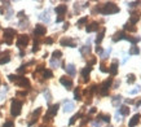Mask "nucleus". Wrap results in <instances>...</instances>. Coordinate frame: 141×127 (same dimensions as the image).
Masks as SVG:
<instances>
[{
  "instance_id": "obj_1",
  "label": "nucleus",
  "mask_w": 141,
  "mask_h": 127,
  "mask_svg": "<svg viewBox=\"0 0 141 127\" xmlns=\"http://www.w3.org/2000/svg\"><path fill=\"white\" fill-rule=\"evenodd\" d=\"M97 12L102 14H115L119 12V7L115 3H106L105 5H102L101 8H97Z\"/></svg>"
},
{
  "instance_id": "obj_2",
  "label": "nucleus",
  "mask_w": 141,
  "mask_h": 127,
  "mask_svg": "<svg viewBox=\"0 0 141 127\" xmlns=\"http://www.w3.org/2000/svg\"><path fill=\"white\" fill-rule=\"evenodd\" d=\"M21 109H22V101L13 99L12 100V105H10V114L13 117H18L21 114Z\"/></svg>"
},
{
  "instance_id": "obj_3",
  "label": "nucleus",
  "mask_w": 141,
  "mask_h": 127,
  "mask_svg": "<svg viewBox=\"0 0 141 127\" xmlns=\"http://www.w3.org/2000/svg\"><path fill=\"white\" fill-rule=\"evenodd\" d=\"M111 83H113V78H109V79H106V80L98 87V92H100L101 96H106V95L109 93V89H110V87H111Z\"/></svg>"
},
{
  "instance_id": "obj_4",
  "label": "nucleus",
  "mask_w": 141,
  "mask_h": 127,
  "mask_svg": "<svg viewBox=\"0 0 141 127\" xmlns=\"http://www.w3.org/2000/svg\"><path fill=\"white\" fill-rule=\"evenodd\" d=\"M58 108H60V105H58V104H54V105L49 106V109L47 110V114L44 115V119H43V121L46 122V123H47V122H49V121H50V118L56 115V113H57Z\"/></svg>"
},
{
  "instance_id": "obj_5",
  "label": "nucleus",
  "mask_w": 141,
  "mask_h": 127,
  "mask_svg": "<svg viewBox=\"0 0 141 127\" xmlns=\"http://www.w3.org/2000/svg\"><path fill=\"white\" fill-rule=\"evenodd\" d=\"M16 36V30L14 29H5L4 30V39H5V43L6 44H12V40L13 38Z\"/></svg>"
},
{
  "instance_id": "obj_6",
  "label": "nucleus",
  "mask_w": 141,
  "mask_h": 127,
  "mask_svg": "<svg viewBox=\"0 0 141 127\" xmlns=\"http://www.w3.org/2000/svg\"><path fill=\"white\" fill-rule=\"evenodd\" d=\"M28 42H30V39H28L27 35H20L18 39H17V47L18 48H25L28 44Z\"/></svg>"
},
{
  "instance_id": "obj_7",
  "label": "nucleus",
  "mask_w": 141,
  "mask_h": 127,
  "mask_svg": "<svg viewBox=\"0 0 141 127\" xmlns=\"http://www.w3.org/2000/svg\"><path fill=\"white\" fill-rule=\"evenodd\" d=\"M47 33V29L46 26L43 25H36L35 26V30H34V35L36 36V38H40V36H43L44 34Z\"/></svg>"
},
{
  "instance_id": "obj_8",
  "label": "nucleus",
  "mask_w": 141,
  "mask_h": 127,
  "mask_svg": "<svg viewBox=\"0 0 141 127\" xmlns=\"http://www.w3.org/2000/svg\"><path fill=\"white\" fill-rule=\"evenodd\" d=\"M60 43H61V46H64V47H71V48L76 47L75 40L71 39V38H64V39H61Z\"/></svg>"
},
{
  "instance_id": "obj_9",
  "label": "nucleus",
  "mask_w": 141,
  "mask_h": 127,
  "mask_svg": "<svg viewBox=\"0 0 141 127\" xmlns=\"http://www.w3.org/2000/svg\"><path fill=\"white\" fill-rule=\"evenodd\" d=\"M14 83H16L17 86H20V87H30V82H28V79L25 78V77H18Z\"/></svg>"
},
{
  "instance_id": "obj_10",
  "label": "nucleus",
  "mask_w": 141,
  "mask_h": 127,
  "mask_svg": "<svg viewBox=\"0 0 141 127\" xmlns=\"http://www.w3.org/2000/svg\"><path fill=\"white\" fill-rule=\"evenodd\" d=\"M42 114V108H38V109H35L34 111H32V115H31V121L28 122V126H32L36 121H38V118H39V115Z\"/></svg>"
},
{
  "instance_id": "obj_11",
  "label": "nucleus",
  "mask_w": 141,
  "mask_h": 127,
  "mask_svg": "<svg viewBox=\"0 0 141 127\" xmlns=\"http://www.w3.org/2000/svg\"><path fill=\"white\" fill-rule=\"evenodd\" d=\"M92 71V68H91V66H86V68L83 69V70H82V78H83V80L84 82H88V79H90V73Z\"/></svg>"
},
{
  "instance_id": "obj_12",
  "label": "nucleus",
  "mask_w": 141,
  "mask_h": 127,
  "mask_svg": "<svg viewBox=\"0 0 141 127\" xmlns=\"http://www.w3.org/2000/svg\"><path fill=\"white\" fill-rule=\"evenodd\" d=\"M98 22L97 21H93V22H91L90 25H87V27H86V31L87 33H93V31H97L98 30Z\"/></svg>"
},
{
  "instance_id": "obj_13",
  "label": "nucleus",
  "mask_w": 141,
  "mask_h": 127,
  "mask_svg": "<svg viewBox=\"0 0 141 127\" xmlns=\"http://www.w3.org/2000/svg\"><path fill=\"white\" fill-rule=\"evenodd\" d=\"M60 83L64 84L68 89H70L72 87V80H71V78H68V77H61L60 78Z\"/></svg>"
},
{
  "instance_id": "obj_14",
  "label": "nucleus",
  "mask_w": 141,
  "mask_h": 127,
  "mask_svg": "<svg viewBox=\"0 0 141 127\" xmlns=\"http://www.w3.org/2000/svg\"><path fill=\"white\" fill-rule=\"evenodd\" d=\"M140 18H141V12H133L130 17V24L132 25L137 24V21H140Z\"/></svg>"
},
{
  "instance_id": "obj_15",
  "label": "nucleus",
  "mask_w": 141,
  "mask_h": 127,
  "mask_svg": "<svg viewBox=\"0 0 141 127\" xmlns=\"http://www.w3.org/2000/svg\"><path fill=\"white\" fill-rule=\"evenodd\" d=\"M140 119H141V114H135V115H133L131 119H130V122H128V126L130 127H135L138 122H140Z\"/></svg>"
},
{
  "instance_id": "obj_16",
  "label": "nucleus",
  "mask_w": 141,
  "mask_h": 127,
  "mask_svg": "<svg viewBox=\"0 0 141 127\" xmlns=\"http://www.w3.org/2000/svg\"><path fill=\"white\" fill-rule=\"evenodd\" d=\"M66 11H68V7H66L65 4H61V5H57L54 8V12L58 14V16H64V14L66 13Z\"/></svg>"
},
{
  "instance_id": "obj_17",
  "label": "nucleus",
  "mask_w": 141,
  "mask_h": 127,
  "mask_svg": "<svg viewBox=\"0 0 141 127\" xmlns=\"http://www.w3.org/2000/svg\"><path fill=\"white\" fill-rule=\"evenodd\" d=\"M109 73L111 74V75H116V73H118V60H114V61L111 62L110 68H109Z\"/></svg>"
},
{
  "instance_id": "obj_18",
  "label": "nucleus",
  "mask_w": 141,
  "mask_h": 127,
  "mask_svg": "<svg viewBox=\"0 0 141 127\" xmlns=\"http://www.w3.org/2000/svg\"><path fill=\"white\" fill-rule=\"evenodd\" d=\"M74 109H75V105H74V102L66 100V101H65V105H64V111H65V113H68V111H71V110H74Z\"/></svg>"
},
{
  "instance_id": "obj_19",
  "label": "nucleus",
  "mask_w": 141,
  "mask_h": 127,
  "mask_svg": "<svg viewBox=\"0 0 141 127\" xmlns=\"http://www.w3.org/2000/svg\"><path fill=\"white\" fill-rule=\"evenodd\" d=\"M130 108L128 106H126V105H123V106H119V109H118V111L116 113L118 114H120V115H123V117H126V115H128L130 114Z\"/></svg>"
},
{
  "instance_id": "obj_20",
  "label": "nucleus",
  "mask_w": 141,
  "mask_h": 127,
  "mask_svg": "<svg viewBox=\"0 0 141 127\" xmlns=\"http://www.w3.org/2000/svg\"><path fill=\"white\" fill-rule=\"evenodd\" d=\"M65 70H66V73H68L69 75H71V77H74V75H75V73H76L75 66H74L72 64H69V65L65 68Z\"/></svg>"
},
{
  "instance_id": "obj_21",
  "label": "nucleus",
  "mask_w": 141,
  "mask_h": 127,
  "mask_svg": "<svg viewBox=\"0 0 141 127\" xmlns=\"http://www.w3.org/2000/svg\"><path fill=\"white\" fill-rule=\"evenodd\" d=\"M126 38H127V35H126L123 31H119V33H116L114 36H113V42H118V40H126Z\"/></svg>"
},
{
  "instance_id": "obj_22",
  "label": "nucleus",
  "mask_w": 141,
  "mask_h": 127,
  "mask_svg": "<svg viewBox=\"0 0 141 127\" xmlns=\"http://www.w3.org/2000/svg\"><path fill=\"white\" fill-rule=\"evenodd\" d=\"M124 30H127V31H130V33H136V30H137V27L135 26V25H132V24H130V22H127V24L124 25Z\"/></svg>"
},
{
  "instance_id": "obj_23",
  "label": "nucleus",
  "mask_w": 141,
  "mask_h": 127,
  "mask_svg": "<svg viewBox=\"0 0 141 127\" xmlns=\"http://www.w3.org/2000/svg\"><path fill=\"white\" fill-rule=\"evenodd\" d=\"M39 18L42 20V21H44V22H49L50 21V17H49V11H46V12H43L40 16H39Z\"/></svg>"
},
{
  "instance_id": "obj_24",
  "label": "nucleus",
  "mask_w": 141,
  "mask_h": 127,
  "mask_svg": "<svg viewBox=\"0 0 141 127\" xmlns=\"http://www.w3.org/2000/svg\"><path fill=\"white\" fill-rule=\"evenodd\" d=\"M105 31H106L105 29H101V31L97 34V38H96V43H97V44H100V43L102 42L104 36H105Z\"/></svg>"
},
{
  "instance_id": "obj_25",
  "label": "nucleus",
  "mask_w": 141,
  "mask_h": 127,
  "mask_svg": "<svg viewBox=\"0 0 141 127\" xmlns=\"http://www.w3.org/2000/svg\"><path fill=\"white\" fill-rule=\"evenodd\" d=\"M130 56H135V55H140V48L137 47V46H132L131 48H130Z\"/></svg>"
},
{
  "instance_id": "obj_26",
  "label": "nucleus",
  "mask_w": 141,
  "mask_h": 127,
  "mask_svg": "<svg viewBox=\"0 0 141 127\" xmlns=\"http://www.w3.org/2000/svg\"><path fill=\"white\" fill-rule=\"evenodd\" d=\"M120 101H122V96L118 95V96H114V97H113V100H111V104H113L114 106H119Z\"/></svg>"
},
{
  "instance_id": "obj_27",
  "label": "nucleus",
  "mask_w": 141,
  "mask_h": 127,
  "mask_svg": "<svg viewBox=\"0 0 141 127\" xmlns=\"http://www.w3.org/2000/svg\"><path fill=\"white\" fill-rule=\"evenodd\" d=\"M98 119H101L102 122H106V123H109V122H110V119H111V117H110L109 114L100 113V114H98Z\"/></svg>"
},
{
  "instance_id": "obj_28",
  "label": "nucleus",
  "mask_w": 141,
  "mask_h": 127,
  "mask_svg": "<svg viewBox=\"0 0 141 127\" xmlns=\"http://www.w3.org/2000/svg\"><path fill=\"white\" fill-rule=\"evenodd\" d=\"M90 52H91V47H90V44H88V46H84L83 48H80V53L83 55V56L88 55Z\"/></svg>"
},
{
  "instance_id": "obj_29",
  "label": "nucleus",
  "mask_w": 141,
  "mask_h": 127,
  "mask_svg": "<svg viewBox=\"0 0 141 127\" xmlns=\"http://www.w3.org/2000/svg\"><path fill=\"white\" fill-rule=\"evenodd\" d=\"M53 77V73H52L50 70L46 69V70H43V78H46V79H49Z\"/></svg>"
},
{
  "instance_id": "obj_30",
  "label": "nucleus",
  "mask_w": 141,
  "mask_h": 127,
  "mask_svg": "<svg viewBox=\"0 0 141 127\" xmlns=\"http://www.w3.org/2000/svg\"><path fill=\"white\" fill-rule=\"evenodd\" d=\"M127 82L130 84H133L136 82V77H135V74H128L127 75Z\"/></svg>"
},
{
  "instance_id": "obj_31",
  "label": "nucleus",
  "mask_w": 141,
  "mask_h": 127,
  "mask_svg": "<svg viewBox=\"0 0 141 127\" xmlns=\"http://www.w3.org/2000/svg\"><path fill=\"white\" fill-rule=\"evenodd\" d=\"M52 56H53V60H60L62 57V52L61 51H54L53 53H52Z\"/></svg>"
},
{
  "instance_id": "obj_32",
  "label": "nucleus",
  "mask_w": 141,
  "mask_h": 127,
  "mask_svg": "<svg viewBox=\"0 0 141 127\" xmlns=\"http://www.w3.org/2000/svg\"><path fill=\"white\" fill-rule=\"evenodd\" d=\"M74 97L75 100H82V95H80V88H75V91H74Z\"/></svg>"
},
{
  "instance_id": "obj_33",
  "label": "nucleus",
  "mask_w": 141,
  "mask_h": 127,
  "mask_svg": "<svg viewBox=\"0 0 141 127\" xmlns=\"http://www.w3.org/2000/svg\"><path fill=\"white\" fill-rule=\"evenodd\" d=\"M87 20H88V17H82L78 22H76V26L78 27H80V26H83L84 24H86V22H87Z\"/></svg>"
},
{
  "instance_id": "obj_34",
  "label": "nucleus",
  "mask_w": 141,
  "mask_h": 127,
  "mask_svg": "<svg viewBox=\"0 0 141 127\" xmlns=\"http://www.w3.org/2000/svg\"><path fill=\"white\" fill-rule=\"evenodd\" d=\"M44 96H46V100H47V102H50V100H52V96H50L49 89H44Z\"/></svg>"
},
{
  "instance_id": "obj_35",
  "label": "nucleus",
  "mask_w": 141,
  "mask_h": 127,
  "mask_svg": "<svg viewBox=\"0 0 141 127\" xmlns=\"http://www.w3.org/2000/svg\"><path fill=\"white\" fill-rule=\"evenodd\" d=\"M82 117V113H78V114H75V115H74L71 119H70V122H69V124H74V123H75L76 122V119L78 118H80Z\"/></svg>"
},
{
  "instance_id": "obj_36",
  "label": "nucleus",
  "mask_w": 141,
  "mask_h": 127,
  "mask_svg": "<svg viewBox=\"0 0 141 127\" xmlns=\"http://www.w3.org/2000/svg\"><path fill=\"white\" fill-rule=\"evenodd\" d=\"M10 61V57L9 56H5L3 58H0V65H3V64H6V62H9Z\"/></svg>"
},
{
  "instance_id": "obj_37",
  "label": "nucleus",
  "mask_w": 141,
  "mask_h": 127,
  "mask_svg": "<svg viewBox=\"0 0 141 127\" xmlns=\"http://www.w3.org/2000/svg\"><path fill=\"white\" fill-rule=\"evenodd\" d=\"M100 70H101L102 73H109V69L105 66V64H104V62H101V64H100Z\"/></svg>"
},
{
  "instance_id": "obj_38",
  "label": "nucleus",
  "mask_w": 141,
  "mask_h": 127,
  "mask_svg": "<svg viewBox=\"0 0 141 127\" xmlns=\"http://www.w3.org/2000/svg\"><path fill=\"white\" fill-rule=\"evenodd\" d=\"M140 86H136L135 88H133V89H131V91H130V95H136L137 92H140Z\"/></svg>"
},
{
  "instance_id": "obj_39",
  "label": "nucleus",
  "mask_w": 141,
  "mask_h": 127,
  "mask_svg": "<svg viewBox=\"0 0 141 127\" xmlns=\"http://www.w3.org/2000/svg\"><path fill=\"white\" fill-rule=\"evenodd\" d=\"M58 65H60L58 60H53V58H52V61H50V66H52V68H57Z\"/></svg>"
},
{
  "instance_id": "obj_40",
  "label": "nucleus",
  "mask_w": 141,
  "mask_h": 127,
  "mask_svg": "<svg viewBox=\"0 0 141 127\" xmlns=\"http://www.w3.org/2000/svg\"><path fill=\"white\" fill-rule=\"evenodd\" d=\"M3 127H14V123H13V121H6L3 124Z\"/></svg>"
},
{
  "instance_id": "obj_41",
  "label": "nucleus",
  "mask_w": 141,
  "mask_h": 127,
  "mask_svg": "<svg viewBox=\"0 0 141 127\" xmlns=\"http://www.w3.org/2000/svg\"><path fill=\"white\" fill-rule=\"evenodd\" d=\"M110 52H111V48H109V49L105 52V53H102V56H101V57H102V60H106V58H108V56L110 55Z\"/></svg>"
},
{
  "instance_id": "obj_42",
  "label": "nucleus",
  "mask_w": 141,
  "mask_h": 127,
  "mask_svg": "<svg viewBox=\"0 0 141 127\" xmlns=\"http://www.w3.org/2000/svg\"><path fill=\"white\" fill-rule=\"evenodd\" d=\"M26 71V65H24V66H21V68L18 69V73H25Z\"/></svg>"
},
{
  "instance_id": "obj_43",
  "label": "nucleus",
  "mask_w": 141,
  "mask_h": 127,
  "mask_svg": "<svg viewBox=\"0 0 141 127\" xmlns=\"http://www.w3.org/2000/svg\"><path fill=\"white\" fill-rule=\"evenodd\" d=\"M137 4H138V2H133V3H130L128 7H130V8H133V7H136Z\"/></svg>"
},
{
  "instance_id": "obj_44",
  "label": "nucleus",
  "mask_w": 141,
  "mask_h": 127,
  "mask_svg": "<svg viewBox=\"0 0 141 127\" xmlns=\"http://www.w3.org/2000/svg\"><path fill=\"white\" fill-rule=\"evenodd\" d=\"M46 43L47 44H52V43H53V39H52V38H47L46 39Z\"/></svg>"
},
{
  "instance_id": "obj_45",
  "label": "nucleus",
  "mask_w": 141,
  "mask_h": 127,
  "mask_svg": "<svg viewBox=\"0 0 141 127\" xmlns=\"http://www.w3.org/2000/svg\"><path fill=\"white\" fill-rule=\"evenodd\" d=\"M93 126H94V127H100V126H101V122H100V121H96V122H93Z\"/></svg>"
},
{
  "instance_id": "obj_46",
  "label": "nucleus",
  "mask_w": 141,
  "mask_h": 127,
  "mask_svg": "<svg viewBox=\"0 0 141 127\" xmlns=\"http://www.w3.org/2000/svg\"><path fill=\"white\" fill-rule=\"evenodd\" d=\"M64 21V16H60V17H57V20H56V22H62Z\"/></svg>"
},
{
  "instance_id": "obj_47",
  "label": "nucleus",
  "mask_w": 141,
  "mask_h": 127,
  "mask_svg": "<svg viewBox=\"0 0 141 127\" xmlns=\"http://www.w3.org/2000/svg\"><path fill=\"white\" fill-rule=\"evenodd\" d=\"M96 52H98V53H102V48H101V47H97V48H96Z\"/></svg>"
},
{
  "instance_id": "obj_48",
  "label": "nucleus",
  "mask_w": 141,
  "mask_h": 127,
  "mask_svg": "<svg viewBox=\"0 0 141 127\" xmlns=\"http://www.w3.org/2000/svg\"><path fill=\"white\" fill-rule=\"evenodd\" d=\"M115 118H116V121H118V122H120V121H122V119H120V115H119V114H118V113H116Z\"/></svg>"
},
{
  "instance_id": "obj_49",
  "label": "nucleus",
  "mask_w": 141,
  "mask_h": 127,
  "mask_svg": "<svg viewBox=\"0 0 141 127\" xmlns=\"http://www.w3.org/2000/svg\"><path fill=\"white\" fill-rule=\"evenodd\" d=\"M17 96H26V92H17Z\"/></svg>"
},
{
  "instance_id": "obj_50",
  "label": "nucleus",
  "mask_w": 141,
  "mask_h": 127,
  "mask_svg": "<svg viewBox=\"0 0 141 127\" xmlns=\"http://www.w3.org/2000/svg\"><path fill=\"white\" fill-rule=\"evenodd\" d=\"M90 113H91V114H93V113H96V108H92V109L90 110Z\"/></svg>"
},
{
  "instance_id": "obj_51",
  "label": "nucleus",
  "mask_w": 141,
  "mask_h": 127,
  "mask_svg": "<svg viewBox=\"0 0 141 127\" xmlns=\"http://www.w3.org/2000/svg\"><path fill=\"white\" fill-rule=\"evenodd\" d=\"M24 14H25V12H20V13H18V17H20V18L24 17Z\"/></svg>"
},
{
  "instance_id": "obj_52",
  "label": "nucleus",
  "mask_w": 141,
  "mask_h": 127,
  "mask_svg": "<svg viewBox=\"0 0 141 127\" xmlns=\"http://www.w3.org/2000/svg\"><path fill=\"white\" fill-rule=\"evenodd\" d=\"M138 105H141V99L138 101H136V106H138Z\"/></svg>"
},
{
  "instance_id": "obj_53",
  "label": "nucleus",
  "mask_w": 141,
  "mask_h": 127,
  "mask_svg": "<svg viewBox=\"0 0 141 127\" xmlns=\"http://www.w3.org/2000/svg\"><path fill=\"white\" fill-rule=\"evenodd\" d=\"M68 27H69V24H65V25H64V30H66Z\"/></svg>"
},
{
  "instance_id": "obj_54",
  "label": "nucleus",
  "mask_w": 141,
  "mask_h": 127,
  "mask_svg": "<svg viewBox=\"0 0 141 127\" xmlns=\"http://www.w3.org/2000/svg\"><path fill=\"white\" fill-rule=\"evenodd\" d=\"M110 127H111V126H110Z\"/></svg>"
}]
</instances>
